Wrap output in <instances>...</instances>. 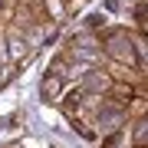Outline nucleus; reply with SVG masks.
Wrapping results in <instances>:
<instances>
[{
	"label": "nucleus",
	"instance_id": "nucleus-1",
	"mask_svg": "<svg viewBox=\"0 0 148 148\" xmlns=\"http://www.w3.org/2000/svg\"><path fill=\"white\" fill-rule=\"evenodd\" d=\"M99 43H102V49H106V59L125 63V66H138V43H135V33L128 27H106V30H99Z\"/></svg>",
	"mask_w": 148,
	"mask_h": 148
},
{
	"label": "nucleus",
	"instance_id": "nucleus-2",
	"mask_svg": "<svg viewBox=\"0 0 148 148\" xmlns=\"http://www.w3.org/2000/svg\"><path fill=\"white\" fill-rule=\"evenodd\" d=\"M79 86H82L86 95H109L112 86H115V79H112V73H109L106 66H89L79 76Z\"/></svg>",
	"mask_w": 148,
	"mask_h": 148
},
{
	"label": "nucleus",
	"instance_id": "nucleus-3",
	"mask_svg": "<svg viewBox=\"0 0 148 148\" xmlns=\"http://www.w3.org/2000/svg\"><path fill=\"white\" fill-rule=\"evenodd\" d=\"M63 82H66V79H59V76L46 73V76H43V82H40V99H46V102H59Z\"/></svg>",
	"mask_w": 148,
	"mask_h": 148
},
{
	"label": "nucleus",
	"instance_id": "nucleus-4",
	"mask_svg": "<svg viewBox=\"0 0 148 148\" xmlns=\"http://www.w3.org/2000/svg\"><path fill=\"white\" fill-rule=\"evenodd\" d=\"M132 148H148V112L132 122Z\"/></svg>",
	"mask_w": 148,
	"mask_h": 148
},
{
	"label": "nucleus",
	"instance_id": "nucleus-5",
	"mask_svg": "<svg viewBox=\"0 0 148 148\" xmlns=\"http://www.w3.org/2000/svg\"><path fill=\"white\" fill-rule=\"evenodd\" d=\"M128 145H132V132H128V125H125V128H119V132H112V135H102L99 148H128Z\"/></svg>",
	"mask_w": 148,
	"mask_h": 148
},
{
	"label": "nucleus",
	"instance_id": "nucleus-6",
	"mask_svg": "<svg viewBox=\"0 0 148 148\" xmlns=\"http://www.w3.org/2000/svg\"><path fill=\"white\" fill-rule=\"evenodd\" d=\"M86 30H92V33L106 30V16H102V13H92V16H86Z\"/></svg>",
	"mask_w": 148,
	"mask_h": 148
},
{
	"label": "nucleus",
	"instance_id": "nucleus-7",
	"mask_svg": "<svg viewBox=\"0 0 148 148\" xmlns=\"http://www.w3.org/2000/svg\"><path fill=\"white\" fill-rule=\"evenodd\" d=\"M7 3H10V0H0V10H3V7H7Z\"/></svg>",
	"mask_w": 148,
	"mask_h": 148
}]
</instances>
